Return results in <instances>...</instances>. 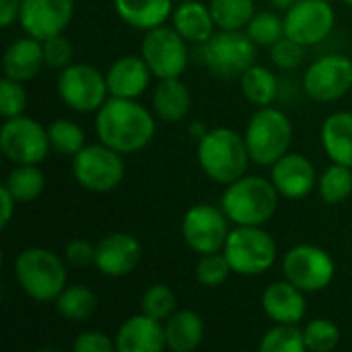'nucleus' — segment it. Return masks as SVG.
Listing matches in <instances>:
<instances>
[{"label":"nucleus","mask_w":352,"mask_h":352,"mask_svg":"<svg viewBox=\"0 0 352 352\" xmlns=\"http://www.w3.org/2000/svg\"><path fill=\"white\" fill-rule=\"evenodd\" d=\"M157 116L138 99L109 97L95 116L97 138L122 155L144 151L157 132Z\"/></svg>","instance_id":"nucleus-1"},{"label":"nucleus","mask_w":352,"mask_h":352,"mask_svg":"<svg viewBox=\"0 0 352 352\" xmlns=\"http://www.w3.org/2000/svg\"><path fill=\"white\" fill-rule=\"evenodd\" d=\"M252 163L245 136L237 130L219 126L210 128L198 140V165L204 175L219 184L229 186L248 173Z\"/></svg>","instance_id":"nucleus-2"},{"label":"nucleus","mask_w":352,"mask_h":352,"mask_svg":"<svg viewBox=\"0 0 352 352\" xmlns=\"http://www.w3.org/2000/svg\"><path fill=\"white\" fill-rule=\"evenodd\" d=\"M280 194L272 179L262 175H243L225 186L221 196V208L233 225L264 227L278 210Z\"/></svg>","instance_id":"nucleus-3"},{"label":"nucleus","mask_w":352,"mask_h":352,"mask_svg":"<svg viewBox=\"0 0 352 352\" xmlns=\"http://www.w3.org/2000/svg\"><path fill=\"white\" fill-rule=\"evenodd\" d=\"M12 270L21 291L37 303H54L68 287L66 258L41 245L25 248L14 258Z\"/></svg>","instance_id":"nucleus-4"},{"label":"nucleus","mask_w":352,"mask_h":352,"mask_svg":"<svg viewBox=\"0 0 352 352\" xmlns=\"http://www.w3.org/2000/svg\"><path fill=\"white\" fill-rule=\"evenodd\" d=\"M293 132V122L283 109L274 105L258 107L243 132L252 163L260 167L274 165L291 151Z\"/></svg>","instance_id":"nucleus-5"},{"label":"nucleus","mask_w":352,"mask_h":352,"mask_svg":"<svg viewBox=\"0 0 352 352\" xmlns=\"http://www.w3.org/2000/svg\"><path fill=\"white\" fill-rule=\"evenodd\" d=\"M223 254L227 256L233 274L262 276L278 260V245L264 227L233 225Z\"/></svg>","instance_id":"nucleus-6"},{"label":"nucleus","mask_w":352,"mask_h":352,"mask_svg":"<svg viewBox=\"0 0 352 352\" xmlns=\"http://www.w3.org/2000/svg\"><path fill=\"white\" fill-rule=\"evenodd\" d=\"M256 47L245 31L219 29L206 43L198 45V60L219 78H239L256 64Z\"/></svg>","instance_id":"nucleus-7"},{"label":"nucleus","mask_w":352,"mask_h":352,"mask_svg":"<svg viewBox=\"0 0 352 352\" xmlns=\"http://www.w3.org/2000/svg\"><path fill=\"white\" fill-rule=\"evenodd\" d=\"M72 175L82 190L109 194L124 182V155L101 140L97 144H87L72 157Z\"/></svg>","instance_id":"nucleus-8"},{"label":"nucleus","mask_w":352,"mask_h":352,"mask_svg":"<svg viewBox=\"0 0 352 352\" xmlns=\"http://www.w3.org/2000/svg\"><path fill=\"white\" fill-rule=\"evenodd\" d=\"M60 101L76 113H97L109 99L107 78L93 64H70L56 80Z\"/></svg>","instance_id":"nucleus-9"},{"label":"nucleus","mask_w":352,"mask_h":352,"mask_svg":"<svg viewBox=\"0 0 352 352\" xmlns=\"http://www.w3.org/2000/svg\"><path fill=\"white\" fill-rule=\"evenodd\" d=\"M283 274L305 293H322L334 283L336 264L324 248L299 243L283 256Z\"/></svg>","instance_id":"nucleus-10"},{"label":"nucleus","mask_w":352,"mask_h":352,"mask_svg":"<svg viewBox=\"0 0 352 352\" xmlns=\"http://www.w3.org/2000/svg\"><path fill=\"white\" fill-rule=\"evenodd\" d=\"M0 151L12 165H39L52 151L47 128L27 116L8 118L0 130Z\"/></svg>","instance_id":"nucleus-11"},{"label":"nucleus","mask_w":352,"mask_h":352,"mask_svg":"<svg viewBox=\"0 0 352 352\" xmlns=\"http://www.w3.org/2000/svg\"><path fill=\"white\" fill-rule=\"evenodd\" d=\"M140 56L159 80L182 76L190 62L188 41L173 29V25H161L144 31Z\"/></svg>","instance_id":"nucleus-12"},{"label":"nucleus","mask_w":352,"mask_h":352,"mask_svg":"<svg viewBox=\"0 0 352 352\" xmlns=\"http://www.w3.org/2000/svg\"><path fill=\"white\" fill-rule=\"evenodd\" d=\"M231 225L233 223L221 206L202 202L186 210L182 221V237L194 254H214L223 252L225 241L233 229Z\"/></svg>","instance_id":"nucleus-13"},{"label":"nucleus","mask_w":352,"mask_h":352,"mask_svg":"<svg viewBox=\"0 0 352 352\" xmlns=\"http://www.w3.org/2000/svg\"><path fill=\"white\" fill-rule=\"evenodd\" d=\"M303 91L318 103H332L352 91V60L342 54H328L309 64L303 74Z\"/></svg>","instance_id":"nucleus-14"},{"label":"nucleus","mask_w":352,"mask_h":352,"mask_svg":"<svg viewBox=\"0 0 352 352\" xmlns=\"http://www.w3.org/2000/svg\"><path fill=\"white\" fill-rule=\"evenodd\" d=\"M336 27V10L328 0H299L285 10V35L311 47L330 37Z\"/></svg>","instance_id":"nucleus-15"},{"label":"nucleus","mask_w":352,"mask_h":352,"mask_svg":"<svg viewBox=\"0 0 352 352\" xmlns=\"http://www.w3.org/2000/svg\"><path fill=\"white\" fill-rule=\"evenodd\" d=\"M74 16V0H23L19 25L39 41L64 33Z\"/></svg>","instance_id":"nucleus-16"},{"label":"nucleus","mask_w":352,"mask_h":352,"mask_svg":"<svg viewBox=\"0 0 352 352\" xmlns=\"http://www.w3.org/2000/svg\"><path fill=\"white\" fill-rule=\"evenodd\" d=\"M142 260V245L132 233L116 231L95 245V268L109 278L132 274Z\"/></svg>","instance_id":"nucleus-17"},{"label":"nucleus","mask_w":352,"mask_h":352,"mask_svg":"<svg viewBox=\"0 0 352 352\" xmlns=\"http://www.w3.org/2000/svg\"><path fill=\"white\" fill-rule=\"evenodd\" d=\"M318 169L314 161L301 153H287L270 165V179L278 194L287 200L307 198L318 188Z\"/></svg>","instance_id":"nucleus-18"},{"label":"nucleus","mask_w":352,"mask_h":352,"mask_svg":"<svg viewBox=\"0 0 352 352\" xmlns=\"http://www.w3.org/2000/svg\"><path fill=\"white\" fill-rule=\"evenodd\" d=\"M305 295L287 278L274 280L262 293V309L272 324H301L307 314Z\"/></svg>","instance_id":"nucleus-19"},{"label":"nucleus","mask_w":352,"mask_h":352,"mask_svg":"<svg viewBox=\"0 0 352 352\" xmlns=\"http://www.w3.org/2000/svg\"><path fill=\"white\" fill-rule=\"evenodd\" d=\"M105 78H107L109 97L138 99L151 87L153 72L140 54L122 56L109 64V68L105 70Z\"/></svg>","instance_id":"nucleus-20"},{"label":"nucleus","mask_w":352,"mask_h":352,"mask_svg":"<svg viewBox=\"0 0 352 352\" xmlns=\"http://www.w3.org/2000/svg\"><path fill=\"white\" fill-rule=\"evenodd\" d=\"M167 349L165 324L138 314L128 318L116 334V351L120 352H161Z\"/></svg>","instance_id":"nucleus-21"},{"label":"nucleus","mask_w":352,"mask_h":352,"mask_svg":"<svg viewBox=\"0 0 352 352\" xmlns=\"http://www.w3.org/2000/svg\"><path fill=\"white\" fill-rule=\"evenodd\" d=\"M43 66H45L43 43L31 35H25V37L10 41L2 54L4 76L21 80V82L33 80L41 72Z\"/></svg>","instance_id":"nucleus-22"},{"label":"nucleus","mask_w":352,"mask_h":352,"mask_svg":"<svg viewBox=\"0 0 352 352\" xmlns=\"http://www.w3.org/2000/svg\"><path fill=\"white\" fill-rule=\"evenodd\" d=\"M171 25L188 43L194 45L206 43L219 31L210 6L200 0H179L173 8Z\"/></svg>","instance_id":"nucleus-23"},{"label":"nucleus","mask_w":352,"mask_h":352,"mask_svg":"<svg viewBox=\"0 0 352 352\" xmlns=\"http://www.w3.org/2000/svg\"><path fill=\"white\" fill-rule=\"evenodd\" d=\"M151 105L157 120L165 124H177L186 120L192 109V93L188 85L182 80V76L161 78L153 89Z\"/></svg>","instance_id":"nucleus-24"},{"label":"nucleus","mask_w":352,"mask_h":352,"mask_svg":"<svg viewBox=\"0 0 352 352\" xmlns=\"http://www.w3.org/2000/svg\"><path fill=\"white\" fill-rule=\"evenodd\" d=\"M118 16L132 29L148 31L165 25L173 14V0H113Z\"/></svg>","instance_id":"nucleus-25"},{"label":"nucleus","mask_w":352,"mask_h":352,"mask_svg":"<svg viewBox=\"0 0 352 352\" xmlns=\"http://www.w3.org/2000/svg\"><path fill=\"white\" fill-rule=\"evenodd\" d=\"M165 324L167 349L173 352H194L206 336L204 320L194 309H177Z\"/></svg>","instance_id":"nucleus-26"},{"label":"nucleus","mask_w":352,"mask_h":352,"mask_svg":"<svg viewBox=\"0 0 352 352\" xmlns=\"http://www.w3.org/2000/svg\"><path fill=\"white\" fill-rule=\"evenodd\" d=\"M320 140L332 163L352 167V111L330 113L322 124Z\"/></svg>","instance_id":"nucleus-27"},{"label":"nucleus","mask_w":352,"mask_h":352,"mask_svg":"<svg viewBox=\"0 0 352 352\" xmlns=\"http://www.w3.org/2000/svg\"><path fill=\"white\" fill-rule=\"evenodd\" d=\"M239 87L241 95L256 107L274 105L278 97V78L268 66L262 64H252L239 76Z\"/></svg>","instance_id":"nucleus-28"},{"label":"nucleus","mask_w":352,"mask_h":352,"mask_svg":"<svg viewBox=\"0 0 352 352\" xmlns=\"http://www.w3.org/2000/svg\"><path fill=\"white\" fill-rule=\"evenodd\" d=\"M54 305L60 318L68 322H85L97 311L99 301L93 289L85 285H72V287H66L58 295Z\"/></svg>","instance_id":"nucleus-29"},{"label":"nucleus","mask_w":352,"mask_h":352,"mask_svg":"<svg viewBox=\"0 0 352 352\" xmlns=\"http://www.w3.org/2000/svg\"><path fill=\"white\" fill-rule=\"evenodd\" d=\"M4 186L16 198V202H31L43 194L45 173L39 169V165H14L8 171Z\"/></svg>","instance_id":"nucleus-30"},{"label":"nucleus","mask_w":352,"mask_h":352,"mask_svg":"<svg viewBox=\"0 0 352 352\" xmlns=\"http://www.w3.org/2000/svg\"><path fill=\"white\" fill-rule=\"evenodd\" d=\"M318 194L330 206L346 202L352 196V167L340 163L328 165L318 177Z\"/></svg>","instance_id":"nucleus-31"},{"label":"nucleus","mask_w":352,"mask_h":352,"mask_svg":"<svg viewBox=\"0 0 352 352\" xmlns=\"http://www.w3.org/2000/svg\"><path fill=\"white\" fill-rule=\"evenodd\" d=\"M208 6L214 16L217 29L227 31H243L256 14L254 0H210Z\"/></svg>","instance_id":"nucleus-32"},{"label":"nucleus","mask_w":352,"mask_h":352,"mask_svg":"<svg viewBox=\"0 0 352 352\" xmlns=\"http://www.w3.org/2000/svg\"><path fill=\"white\" fill-rule=\"evenodd\" d=\"M47 136H50V146L54 153L64 155V157H74L80 148L87 146V134L82 126H78L72 120L58 118L47 126Z\"/></svg>","instance_id":"nucleus-33"},{"label":"nucleus","mask_w":352,"mask_h":352,"mask_svg":"<svg viewBox=\"0 0 352 352\" xmlns=\"http://www.w3.org/2000/svg\"><path fill=\"white\" fill-rule=\"evenodd\" d=\"M260 352H305V336L299 324H274L258 342Z\"/></svg>","instance_id":"nucleus-34"},{"label":"nucleus","mask_w":352,"mask_h":352,"mask_svg":"<svg viewBox=\"0 0 352 352\" xmlns=\"http://www.w3.org/2000/svg\"><path fill=\"white\" fill-rule=\"evenodd\" d=\"M250 39L258 47H272L278 39L285 37V16L272 12V10H256L248 27L243 29Z\"/></svg>","instance_id":"nucleus-35"},{"label":"nucleus","mask_w":352,"mask_h":352,"mask_svg":"<svg viewBox=\"0 0 352 352\" xmlns=\"http://www.w3.org/2000/svg\"><path fill=\"white\" fill-rule=\"evenodd\" d=\"M140 311L159 322L169 320L177 311V297L173 289L165 283L151 285L140 297Z\"/></svg>","instance_id":"nucleus-36"},{"label":"nucleus","mask_w":352,"mask_h":352,"mask_svg":"<svg viewBox=\"0 0 352 352\" xmlns=\"http://www.w3.org/2000/svg\"><path fill=\"white\" fill-rule=\"evenodd\" d=\"M231 274H233V268L223 252L202 254V256H198V260L194 264V276L206 289H217V287L225 285Z\"/></svg>","instance_id":"nucleus-37"},{"label":"nucleus","mask_w":352,"mask_h":352,"mask_svg":"<svg viewBox=\"0 0 352 352\" xmlns=\"http://www.w3.org/2000/svg\"><path fill=\"white\" fill-rule=\"evenodd\" d=\"M305 349L309 352H330L340 344V328L328 318H316L303 328Z\"/></svg>","instance_id":"nucleus-38"},{"label":"nucleus","mask_w":352,"mask_h":352,"mask_svg":"<svg viewBox=\"0 0 352 352\" xmlns=\"http://www.w3.org/2000/svg\"><path fill=\"white\" fill-rule=\"evenodd\" d=\"M27 101H29V97H27L23 82L4 76L0 82V116L4 120L23 116L27 109Z\"/></svg>","instance_id":"nucleus-39"},{"label":"nucleus","mask_w":352,"mask_h":352,"mask_svg":"<svg viewBox=\"0 0 352 352\" xmlns=\"http://www.w3.org/2000/svg\"><path fill=\"white\" fill-rule=\"evenodd\" d=\"M305 45L297 43L291 37H283L278 39L272 47H270V60L278 70H295L303 64L305 60Z\"/></svg>","instance_id":"nucleus-40"},{"label":"nucleus","mask_w":352,"mask_h":352,"mask_svg":"<svg viewBox=\"0 0 352 352\" xmlns=\"http://www.w3.org/2000/svg\"><path fill=\"white\" fill-rule=\"evenodd\" d=\"M41 43H43V58H45V66L47 68L62 70V68L72 64L74 47H72L70 39L64 33L52 35V37L43 39Z\"/></svg>","instance_id":"nucleus-41"},{"label":"nucleus","mask_w":352,"mask_h":352,"mask_svg":"<svg viewBox=\"0 0 352 352\" xmlns=\"http://www.w3.org/2000/svg\"><path fill=\"white\" fill-rule=\"evenodd\" d=\"M74 352H111L116 351V338L101 330H85L80 332L74 342H72Z\"/></svg>","instance_id":"nucleus-42"},{"label":"nucleus","mask_w":352,"mask_h":352,"mask_svg":"<svg viewBox=\"0 0 352 352\" xmlns=\"http://www.w3.org/2000/svg\"><path fill=\"white\" fill-rule=\"evenodd\" d=\"M64 258L74 268H85L95 264V245L87 239H72L64 248Z\"/></svg>","instance_id":"nucleus-43"},{"label":"nucleus","mask_w":352,"mask_h":352,"mask_svg":"<svg viewBox=\"0 0 352 352\" xmlns=\"http://www.w3.org/2000/svg\"><path fill=\"white\" fill-rule=\"evenodd\" d=\"M16 198L8 192V188L2 184L0 188V227H6L14 214V208H16Z\"/></svg>","instance_id":"nucleus-44"},{"label":"nucleus","mask_w":352,"mask_h":352,"mask_svg":"<svg viewBox=\"0 0 352 352\" xmlns=\"http://www.w3.org/2000/svg\"><path fill=\"white\" fill-rule=\"evenodd\" d=\"M23 0H0V25L6 29L12 23H19Z\"/></svg>","instance_id":"nucleus-45"},{"label":"nucleus","mask_w":352,"mask_h":352,"mask_svg":"<svg viewBox=\"0 0 352 352\" xmlns=\"http://www.w3.org/2000/svg\"><path fill=\"white\" fill-rule=\"evenodd\" d=\"M208 130H210V128H206L202 122H192V124H190V134H192L196 140H200V138H202V136H204Z\"/></svg>","instance_id":"nucleus-46"},{"label":"nucleus","mask_w":352,"mask_h":352,"mask_svg":"<svg viewBox=\"0 0 352 352\" xmlns=\"http://www.w3.org/2000/svg\"><path fill=\"white\" fill-rule=\"evenodd\" d=\"M299 0H268V4L270 6H274V8H278V10H287V8H291L293 4H297Z\"/></svg>","instance_id":"nucleus-47"},{"label":"nucleus","mask_w":352,"mask_h":352,"mask_svg":"<svg viewBox=\"0 0 352 352\" xmlns=\"http://www.w3.org/2000/svg\"><path fill=\"white\" fill-rule=\"evenodd\" d=\"M340 2H344L346 6H351V8H352V0H340Z\"/></svg>","instance_id":"nucleus-48"}]
</instances>
